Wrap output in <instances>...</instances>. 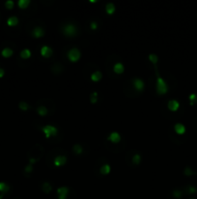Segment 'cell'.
Returning a JSON list of instances; mask_svg holds the SVG:
<instances>
[{"label":"cell","instance_id":"obj_1","mask_svg":"<svg viewBox=\"0 0 197 199\" xmlns=\"http://www.w3.org/2000/svg\"><path fill=\"white\" fill-rule=\"evenodd\" d=\"M156 67V74H157V84H156V91L157 93L159 95H163L167 93V91H169V87L168 84L166 83V81L161 77V75L159 74L158 67Z\"/></svg>","mask_w":197,"mask_h":199},{"label":"cell","instance_id":"obj_2","mask_svg":"<svg viewBox=\"0 0 197 199\" xmlns=\"http://www.w3.org/2000/svg\"><path fill=\"white\" fill-rule=\"evenodd\" d=\"M42 132L46 136V138L54 137L58 134V128L52 124H46L42 127Z\"/></svg>","mask_w":197,"mask_h":199},{"label":"cell","instance_id":"obj_3","mask_svg":"<svg viewBox=\"0 0 197 199\" xmlns=\"http://www.w3.org/2000/svg\"><path fill=\"white\" fill-rule=\"evenodd\" d=\"M67 57L69 58V60L72 62H76L80 59L81 57V52L78 48L76 47H73L71 48L70 50L67 52Z\"/></svg>","mask_w":197,"mask_h":199},{"label":"cell","instance_id":"obj_4","mask_svg":"<svg viewBox=\"0 0 197 199\" xmlns=\"http://www.w3.org/2000/svg\"><path fill=\"white\" fill-rule=\"evenodd\" d=\"M62 32L64 35L68 36V37H74V35H76L78 33V27L74 25V23H67L62 27Z\"/></svg>","mask_w":197,"mask_h":199},{"label":"cell","instance_id":"obj_5","mask_svg":"<svg viewBox=\"0 0 197 199\" xmlns=\"http://www.w3.org/2000/svg\"><path fill=\"white\" fill-rule=\"evenodd\" d=\"M132 86H134V89L137 91H143L145 89V83L142 79L139 78V77H134L132 79Z\"/></svg>","mask_w":197,"mask_h":199},{"label":"cell","instance_id":"obj_6","mask_svg":"<svg viewBox=\"0 0 197 199\" xmlns=\"http://www.w3.org/2000/svg\"><path fill=\"white\" fill-rule=\"evenodd\" d=\"M40 54H41L43 57L49 58L53 55V50L51 47L47 46V45H44V46H42L41 50H40Z\"/></svg>","mask_w":197,"mask_h":199},{"label":"cell","instance_id":"obj_7","mask_svg":"<svg viewBox=\"0 0 197 199\" xmlns=\"http://www.w3.org/2000/svg\"><path fill=\"white\" fill-rule=\"evenodd\" d=\"M107 140L109 142L113 143V144H118V143L121 141V135H120L118 131H111L110 133L108 134Z\"/></svg>","mask_w":197,"mask_h":199},{"label":"cell","instance_id":"obj_8","mask_svg":"<svg viewBox=\"0 0 197 199\" xmlns=\"http://www.w3.org/2000/svg\"><path fill=\"white\" fill-rule=\"evenodd\" d=\"M67 156L66 155H56L53 159V164L56 167H61L67 163Z\"/></svg>","mask_w":197,"mask_h":199},{"label":"cell","instance_id":"obj_9","mask_svg":"<svg viewBox=\"0 0 197 199\" xmlns=\"http://www.w3.org/2000/svg\"><path fill=\"white\" fill-rule=\"evenodd\" d=\"M69 193V187L66 185H62L57 188V196L58 199H67Z\"/></svg>","mask_w":197,"mask_h":199},{"label":"cell","instance_id":"obj_10","mask_svg":"<svg viewBox=\"0 0 197 199\" xmlns=\"http://www.w3.org/2000/svg\"><path fill=\"white\" fill-rule=\"evenodd\" d=\"M167 108L171 112H177L180 108V102L177 99H170L167 102Z\"/></svg>","mask_w":197,"mask_h":199},{"label":"cell","instance_id":"obj_11","mask_svg":"<svg viewBox=\"0 0 197 199\" xmlns=\"http://www.w3.org/2000/svg\"><path fill=\"white\" fill-rule=\"evenodd\" d=\"M31 34L33 37H35V38H41L45 35V30L44 28L41 27V26H35V27L33 28V30L31 31Z\"/></svg>","mask_w":197,"mask_h":199},{"label":"cell","instance_id":"obj_12","mask_svg":"<svg viewBox=\"0 0 197 199\" xmlns=\"http://www.w3.org/2000/svg\"><path fill=\"white\" fill-rule=\"evenodd\" d=\"M174 130L178 135H184L187 131V128H186L185 124L182 123H176L174 124Z\"/></svg>","mask_w":197,"mask_h":199},{"label":"cell","instance_id":"obj_13","mask_svg":"<svg viewBox=\"0 0 197 199\" xmlns=\"http://www.w3.org/2000/svg\"><path fill=\"white\" fill-rule=\"evenodd\" d=\"M113 71L115 72L116 74H122V73H124V71H125V66L124 64L122 62H116L115 64L113 65Z\"/></svg>","mask_w":197,"mask_h":199},{"label":"cell","instance_id":"obj_14","mask_svg":"<svg viewBox=\"0 0 197 199\" xmlns=\"http://www.w3.org/2000/svg\"><path fill=\"white\" fill-rule=\"evenodd\" d=\"M90 78H91V81L92 82H98V81H101L103 78V73L101 72L100 70H96L94 71L92 74H91V76H90Z\"/></svg>","mask_w":197,"mask_h":199},{"label":"cell","instance_id":"obj_15","mask_svg":"<svg viewBox=\"0 0 197 199\" xmlns=\"http://www.w3.org/2000/svg\"><path fill=\"white\" fill-rule=\"evenodd\" d=\"M18 22L20 20H18V18L17 16H11L7 20V25L11 27H14V26H17L18 25Z\"/></svg>","mask_w":197,"mask_h":199},{"label":"cell","instance_id":"obj_16","mask_svg":"<svg viewBox=\"0 0 197 199\" xmlns=\"http://www.w3.org/2000/svg\"><path fill=\"white\" fill-rule=\"evenodd\" d=\"M116 11V6L115 4L112 3V2H108L105 5V12L107 13L108 15H112L114 14V12Z\"/></svg>","mask_w":197,"mask_h":199},{"label":"cell","instance_id":"obj_17","mask_svg":"<svg viewBox=\"0 0 197 199\" xmlns=\"http://www.w3.org/2000/svg\"><path fill=\"white\" fill-rule=\"evenodd\" d=\"M111 172V166L110 164L108 163H105L103 164V165L101 166L100 168V173L103 174V175H108L109 173Z\"/></svg>","mask_w":197,"mask_h":199},{"label":"cell","instance_id":"obj_18","mask_svg":"<svg viewBox=\"0 0 197 199\" xmlns=\"http://www.w3.org/2000/svg\"><path fill=\"white\" fill-rule=\"evenodd\" d=\"M36 111L41 117H46L47 115V113H49V109H47L46 106H44V105L39 106V107L36 109Z\"/></svg>","mask_w":197,"mask_h":199},{"label":"cell","instance_id":"obj_19","mask_svg":"<svg viewBox=\"0 0 197 199\" xmlns=\"http://www.w3.org/2000/svg\"><path fill=\"white\" fill-rule=\"evenodd\" d=\"M1 55H2V57H3L8 58V57H11L13 55H14V51H13L11 48H4V49L2 50V52H1Z\"/></svg>","mask_w":197,"mask_h":199},{"label":"cell","instance_id":"obj_20","mask_svg":"<svg viewBox=\"0 0 197 199\" xmlns=\"http://www.w3.org/2000/svg\"><path fill=\"white\" fill-rule=\"evenodd\" d=\"M20 55L21 58H23V59H27V58L31 57L32 52H31V51H30L29 49H27V48H25V49H23L22 51L20 52Z\"/></svg>","mask_w":197,"mask_h":199},{"label":"cell","instance_id":"obj_21","mask_svg":"<svg viewBox=\"0 0 197 199\" xmlns=\"http://www.w3.org/2000/svg\"><path fill=\"white\" fill-rule=\"evenodd\" d=\"M30 3H31L30 0H18V5L20 9H26L30 5Z\"/></svg>","mask_w":197,"mask_h":199},{"label":"cell","instance_id":"obj_22","mask_svg":"<svg viewBox=\"0 0 197 199\" xmlns=\"http://www.w3.org/2000/svg\"><path fill=\"white\" fill-rule=\"evenodd\" d=\"M10 189V185L6 184V183L4 182H0V192L2 193V194H4V193H6L7 192H9Z\"/></svg>","mask_w":197,"mask_h":199},{"label":"cell","instance_id":"obj_23","mask_svg":"<svg viewBox=\"0 0 197 199\" xmlns=\"http://www.w3.org/2000/svg\"><path fill=\"white\" fill-rule=\"evenodd\" d=\"M98 93L97 91H92L90 93V102L92 104H95V103L98 102Z\"/></svg>","mask_w":197,"mask_h":199},{"label":"cell","instance_id":"obj_24","mask_svg":"<svg viewBox=\"0 0 197 199\" xmlns=\"http://www.w3.org/2000/svg\"><path fill=\"white\" fill-rule=\"evenodd\" d=\"M73 151H74V153H76V155H81V153H83V148H82L81 145L76 144L73 146Z\"/></svg>","mask_w":197,"mask_h":199},{"label":"cell","instance_id":"obj_25","mask_svg":"<svg viewBox=\"0 0 197 199\" xmlns=\"http://www.w3.org/2000/svg\"><path fill=\"white\" fill-rule=\"evenodd\" d=\"M42 187H43V190H44L46 193H49L52 190L51 185H50L49 182H45L44 184L42 185Z\"/></svg>","mask_w":197,"mask_h":199},{"label":"cell","instance_id":"obj_26","mask_svg":"<svg viewBox=\"0 0 197 199\" xmlns=\"http://www.w3.org/2000/svg\"><path fill=\"white\" fill-rule=\"evenodd\" d=\"M149 60L153 63L154 65L157 66V63H158L159 61V57H158V55H156V54H150L149 55Z\"/></svg>","mask_w":197,"mask_h":199},{"label":"cell","instance_id":"obj_27","mask_svg":"<svg viewBox=\"0 0 197 199\" xmlns=\"http://www.w3.org/2000/svg\"><path fill=\"white\" fill-rule=\"evenodd\" d=\"M18 107H20L21 111H27L30 109V105H29L26 101H20L18 103Z\"/></svg>","mask_w":197,"mask_h":199},{"label":"cell","instance_id":"obj_28","mask_svg":"<svg viewBox=\"0 0 197 199\" xmlns=\"http://www.w3.org/2000/svg\"><path fill=\"white\" fill-rule=\"evenodd\" d=\"M188 99H190V104L191 106L194 105L195 103H197V93H195V92L190 93L188 95Z\"/></svg>","mask_w":197,"mask_h":199},{"label":"cell","instance_id":"obj_29","mask_svg":"<svg viewBox=\"0 0 197 199\" xmlns=\"http://www.w3.org/2000/svg\"><path fill=\"white\" fill-rule=\"evenodd\" d=\"M141 155H139V153H135V155L132 156V162H134V164H136V165H138V164H140L141 162Z\"/></svg>","mask_w":197,"mask_h":199},{"label":"cell","instance_id":"obj_30","mask_svg":"<svg viewBox=\"0 0 197 199\" xmlns=\"http://www.w3.org/2000/svg\"><path fill=\"white\" fill-rule=\"evenodd\" d=\"M172 196L175 198H181L183 196V192L180 189H174L172 192Z\"/></svg>","mask_w":197,"mask_h":199},{"label":"cell","instance_id":"obj_31","mask_svg":"<svg viewBox=\"0 0 197 199\" xmlns=\"http://www.w3.org/2000/svg\"><path fill=\"white\" fill-rule=\"evenodd\" d=\"M14 6H15V2L13 1V0H7V1L5 2V7H6L7 9L11 10L14 8Z\"/></svg>","mask_w":197,"mask_h":199},{"label":"cell","instance_id":"obj_32","mask_svg":"<svg viewBox=\"0 0 197 199\" xmlns=\"http://www.w3.org/2000/svg\"><path fill=\"white\" fill-rule=\"evenodd\" d=\"M188 192L190 193V194H194V193L197 192V187H194V185H188Z\"/></svg>","mask_w":197,"mask_h":199},{"label":"cell","instance_id":"obj_33","mask_svg":"<svg viewBox=\"0 0 197 199\" xmlns=\"http://www.w3.org/2000/svg\"><path fill=\"white\" fill-rule=\"evenodd\" d=\"M194 173H195V172H193V170L190 167H186L185 170H184V174L187 175V176H191V175H193Z\"/></svg>","mask_w":197,"mask_h":199},{"label":"cell","instance_id":"obj_34","mask_svg":"<svg viewBox=\"0 0 197 199\" xmlns=\"http://www.w3.org/2000/svg\"><path fill=\"white\" fill-rule=\"evenodd\" d=\"M98 26V25L96 20H92V22H90V28H91L92 30H97Z\"/></svg>","mask_w":197,"mask_h":199},{"label":"cell","instance_id":"obj_35","mask_svg":"<svg viewBox=\"0 0 197 199\" xmlns=\"http://www.w3.org/2000/svg\"><path fill=\"white\" fill-rule=\"evenodd\" d=\"M32 170H33V165H32L31 163L27 164L25 167V172H27V173H31Z\"/></svg>","mask_w":197,"mask_h":199},{"label":"cell","instance_id":"obj_36","mask_svg":"<svg viewBox=\"0 0 197 199\" xmlns=\"http://www.w3.org/2000/svg\"><path fill=\"white\" fill-rule=\"evenodd\" d=\"M4 75H5V70L3 68L0 67V78H3Z\"/></svg>","mask_w":197,"mask_h":199},{"label":"cell","instance_id":"obj_37","mask_svg":"<svg viewBox=\"0 0 197 199\" xmlns=\"http://www.w3.org/2000/svg\"><path fill=\"white\" fill-rule=\"evenodd\" d=\"M89 2H90V3H96V2H97V0H89Z\"/></svg>","mask_w":197,"mask_h":199},{"label":"cell","instance_id":"obj_38","mask_svg":"<svg viewBox=\"0 0 197 199\" xmlns=\"http://www.w3.org/2000/svg\"><path fill=\"white\" fill-rule=\"evenodd\" d=\"M190 199H195V198H190Z\"/></svg>","mask_w":197,"mask_h":199}]
</instances>
